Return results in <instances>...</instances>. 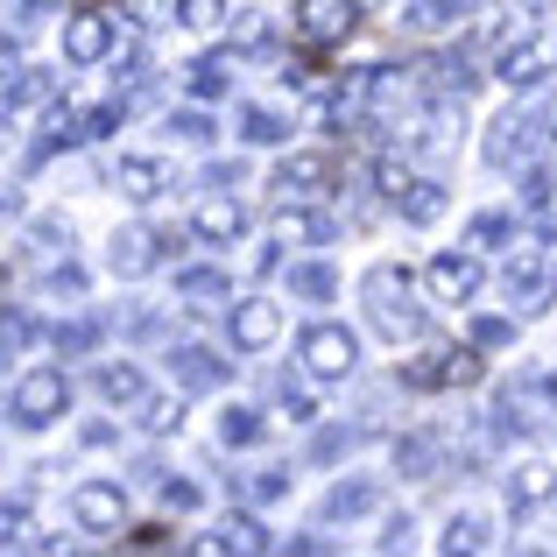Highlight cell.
Instances as JSON below:
<instances>
[{"mask_svg":"<svg viewBox=\"0 0 557 557\" xmlns=\"http://www.w3.org/2000/svg\"><path fill=\"white\" fill-rule=\"evenodd\" d=\"M502 78H508V85H544V78H550V50H536V42L508 50V57H502Z\"/></svg>","mask_w":557,"mask_h":557,"instance_id":"cell-20","label":"cell"},{"mask_svg":"<svg viewBox=\"0 0 557 557\" xmlns=\"http://www.w3.org/2000/svg\"><path fill=\"white\" fill-rule=\"evenodd\" d=\"M113 184H121V198H156V190L177 184V170H170L163 156H127V163L113 170Z\"/></svg>","mask_w":557,"mask_h":557,"instance_id":"cell-12","label":"cell"},{"mask_svg":"<svg viewBox=\"0 0 557 557\" xmlns=\"http://www.w3.org/2000/svg\"><path fill=\"white\" fill-rule=\"evenodd\" d=\"M395 466H403V473H431V466H437V451L423 445V437H409V445H395Z\"/></svg>","mask_w":557,"mask_h":557,"instance_id":"cell-35","label":"cell"},{"mask_svg":"<svg viewBox=\"0 0 557 557\" xmlns=\"http://www.w3.org/2000/svg\"><path fill=\"white\" fill-rule=\"evenodd\" d=\"M0 99H8V107H42V99H50V71H22L14 85H0Z\"/></svg>","mask_w":557,"mask_h":557,"instance_id":"cell-27","label":"cell"},{"mask_svg":"<svg viewBox=\"0 0 557 557\" xmlns=\"http://www.w3.org/2000/svg\"><path fill=\"white\" fill-rule=\"evenodd\" d=\"M0 544H28V502H0Z\"/></svg>","mask_w":557,"mask_h":557,"instance_id":"cell-33","label":"cell"},{"mask_svg":"<svg viewBox=\"0 0 557 557\" xmlns=\"http://www.w3.org/2000/svg\"><path fill=\"white\" fill-rule=\"evenodd\" d=\"M190 233H198V240H219V247H226V240H240V233H247V212H240L233 198H205L198 212H190Z\"/></svg>","mask_w":557,"mask_h":557,"instance_id":"cell-14","label":"cell"},{"mask_svg":"<svg viewBox=\"0 0 557 557\" xmlns=\"http://www.w3.org/2000/svg\"><path fill=\"white\" fill-rule=\"evenodd\" d=\"M451 14H459V0H417V8L403 14V28H445Z\"/></svg>","mask_w":557,"mask_h":557,"instance_id":"cell-32","label":"cell"},{"mask_svg":"<svg viewBox=\"0 0 557 557\" xmlns=\"http://www.w3.org/2000/svg\"><path fill=\"white\" fill-rule=\"evenodd\" d=\"M354 14H360V0H297V36L339 42V36H354Z\"/></svg>","mask_w":557,"mask_h":557,"instance_id":"cell-9","label":"cell"},{"mask_svg":"<svg viewBox=\"0 0 557 557\" xmlns=\"http://www.w3.org/2000/svg\"><path fill=\"white\" fill-rule=\"evenodd\" d=\"M283 487H289V473H283V466H269V473H255V480H247V494H255V502H275Z\"/></svg>","mask_w":557,"mask_h":557,"instance_id":"cell-39","label":"cell"},{"mask_svg":"<svg viewBox=\"0 0 557 557\" xmlns=\"http://www.w3.org/2000/svg\"><path fill=\"white\" fill-rule=\"evenodd\" d=\"M374 177H381V190H388V198H403V184H409V170H403V163H395V156H388V163H381V170H374Z\"/></svg>","mask_w":557,"mask_h":557,"instance_id":"cell-43","label":"cell"},{"mask_svg":"<svg viewBox=\"0 0 557 557\" xmlns=\"http://www.w3.org/2000/svg\"><path fill=\"white\" fill-rule=\"evenodd\" d=\"M368 508H381V487H374V480H354V487H332L325 516L332 522H354V516H368Z\"/></svg>","mask_w":557,"mask_h":557,"instance_id":"cell-22","label":"cell"},{"mask_svg":"<svg viewBox=\"0 0 557 557\" xmlns=\"http://www.w3.org/2000/svg\"><path fill=\"white\" fill-rule=\"evenodd\" d=\"M473 289H480V261H473V255H437V261H431V297L466 304Z\"/></svg>","mask_w":557,"mask_h":557,"instance_id":"cell-13","label":"cell"},{"mask_svg":"<svg viewBox=\"0 0 557 557\" xmlns=\"http://www.w3.org/2000/svg\"><path fill=\"white\" fill-rule=\"evenodd\" d=\"M177 289H190V297H212V289H226V275L198 261V269H184V275H177Z\"/></svg>","mask_w":557,"mask_h":557,"instance_id":"cell-36","label":"cell"},{"mask_svg":"<svg viewBox=\"0 0 557 557\" xmlns=\"http://www.w3.org/2000/svg\"><path fill=\"white\" fill-rule=\"evenodd\" d=\"M22 8H28V14H36V8H50V0H22Z\"/></svg>","mask_w":557,"mask_h":557,"instance_id":"cell-46","label":"cell"},{"mask_svg":"<svg viewBox=\"0 0 557 557\" xmlns=\"http://www.w3.org/2000/svg\"><path fill=\"white\" fill-rule=\"evenodd\" d=\"M113 127H121V107H92L85 113V135H113Z\"/></svg>","mask_w":557,"mask_h":557,"instance_id":"cell-42","label":"cell"},{"mask_svg":"<svg viewBox=\"0 0 557 557\" xmlns=\"http://www.w3.org/2000/svg\"><path fill=\"white\" fill-rule=\"evenodd\" d=\"M177 28H198V36L226 28V0H177Z\"/></svg>","mask_w":557,"mask_h":557,"instance_id":"cell-24","label":"cell"},{"mask_svg":"<svg viewBox=\"0 0 557 557\" xmlns=\"http://www.w3.org/2000/svg\"><path fill=\"white\" fill-rule=\"evenodd\" d=\"M156 247H184V240H170V233H156V226L113 233V275H149L156 269Z\"/></svg>","mask_w":557,"mask_h":557,"instance_id":"cell-10","label":"cell"},{"mask_svg":"<svg viewBox=\"0 0 557 557\" xmlns=\"http://www.w3.org/2000/svg\"><path fill=\"white\" fill-rule=\"evenodd\" d=\"M530 149H536V121H530V113H508V121H494V135H487V163H494V170L530 163Z\"/></svg>","mask_w":557,"mask_h":557,"instance_id":"cell-11","label":"cell"},{"mask_svg":"<svg viewBox=\"0 0 557 557\" xmlns=\"http://www.w3.org/2000/svg\"><path fill=\"white\" fill-rule=\"evenodd\" d=\"M240 135L247 141H283V121H275V113H261V107H247L240 113Z\"/></svg>","mask_w":557,"mask_h":557,"instance_id":"cell-34","label":"cell"},{"mask_svg":"<svg viewBox=\"0 0 557 557\" xmlns=\"http://www.w3.org/2000/svg\"><path fill=\"white\" fill-rule=\"evenodd\" d=\"M360 297H368V311H374V332H381V339H423V332H431V318L417 311V297H409V275L395 269V261L368 269Z\"/></svg>","mask_w":557,"mask_h":557,"instance_id":"cell-1","label":"cell"},{"mask_svg":"<svg viewBox=\"0 0 557 557\" xmlns=\"http://www.w3.org/2000/svg\"><path fill=\"white\" fill-rule=\"evenodd\" d=\"M502 289H508V304H522V311H544L557 297V269L536 255V247H522V255L502 269Z\"/></svg>","mask_w":557,"mask_h":557,"instance_id":"cell-4","label":"cell"},{"mask_svg":"<svg viewBox=\"0 0 557 557\" xmlns=\"http://www.w3.org/2000/svg\"><path fill=\"white\" fill-rule=\"evenodd\" d=\"M437 381H451V388H473V381H480V360L451 346V354H437Z\"/></svg>","mask_w":557,"mask_h":557,"instance_id":"cell-29","label":"cell"},{"mask_svg":"<svg viewBox=\"0 0 557 557\" xmlns=\"http://www.w3.org/2000/svg\"><path fill=\"white\" fill-rule=\"evenodd\" d=\"M508 339H516L508 318H480V325H473V346H508Z\"/></svg>","mask_w":557,"mask_h":557,"instance_id":"cell-41","label":"cell"},{"mask_svg":"<svg viewBox=\"0 0 557 557\" xmlns=\"http://www.w3.org/2000/svg\"><path fill=\"white\" fill-rule=\"evenodd\" d=\"M480 544H487V522L480 516H451L445 522V550H480Z\"/></svg>","mask_w":557,"mask_h":557,"instance_id":"cell-30","label":"cell"},{"mask_svg":"<svg viewBox=\"0 0 557 557\" xmlns=\"http://www.w3.org/2000/svg\"><path fill=\"white\" fill-rule=\"evenodd\" d=\"M190 92H198V99H219V92H226V71H219V64H198V71H190Z\"/></svg>","mask_w":557,"mask_h":557,"instance_id":"cell-37","label":"cell"},{"mask_svg":"<svg viewBox=\"0 0 557 557\" xmlns=\"http://www.w3.org/2000/svg\"><path fill=\"white\" fill-rule=\"evenodd\" d=\"M170 135H184V141H212V121H205V113H170Z\"/></svg>","mask_w":557,"mask_h":557,"instance_id":"cell-38","label":"cell"},{"mask_svg":"<svg viewBox=\"0 0 557 557\" xmlns=\"http://www.w3.org/2000/svg\"><path fill=\"white\" fill-rule=\"evenodd\" d=\"M92 381H99V395H107L113 409H141V403H149V381H141V368H127V360H121V368H99Z\"/></svg>","mask_w":557,"mask_h":557,"instance_id":"cell-16","label":"cell"},{"mask_svg":"<svg viewBox=\"0 0 557 557\" xmlns=\"http://www.w3.org/2000/svg\"><path fill=\"white\" fill-rule=\"evenodd\" d=\"M198 550H269V530H261L255 516H226V522H219V536H205Z\"/></svg>","mask_w":557,"mask_h":557,"instance_id":"cell-18","label":"cell"},{"mask_svg":"<svg viewBox=\"0 0 557 557\" xmlns=\"http://www.w3.org/2000/svg\"><path fill=\"white\" fill-rule=\"evenodd\" d=\"M42 283H50L57 297H85V269H71V261H64V269H50Z\"/></svg>","mask_w":557,"mask_h":557,"instance_id":"cell-40","label":"cell"},{"mask_svg":"<svg viewBox=\"0 0 557 557\" xmlns=\"http://www.w3.org/2000/svg\"><path fill=\"white\" fill-rule=\"evenodd\" d=\"M261 437H269V423H261L255 409H226V417H219V445L226 451H247V445H261Z\"/></svg>","mask_w":557,"mask_h":557,"instance_id":"cell-23","label":"cell"},{"mask_svg":"<svg viewBox=\"0 0 557 557\" xmlns=\"http://www.w3.org/2000/svg\"><path fill=\"white\" fill-rule=\"evenodd\" d=\"M332 233H339L332 212H283V240L289 247H318V240H332Z\"/></svg>","mask_w":557,"mask_h":557,"instance_id":"cell-21","label":"cell"},{"mask_svg":"<svg viewBox=\"0 0 557 557\" xmlns=\"http://www.w3.org/2000/svg\"><path fill=\"white\" fill-rule=\"evenodd\" d=\"M289 289H297V297H318V304H325L332 289H339V275H332L325 261H304V269H289Z\"/></svg>","mask_w":557,"mask_h":557,"instance_id":"cell-26","label":"cell"},{"mask_svg":"<svg viewBox=\"0 0 557 557\" xmlns=\"http://www.w3.org/2000/svg\"><path fill=\"white\" fill-rule=\"evenodd\" d=\"M64 403H71L64 374H57V368H28L22 381H14V395H8V417L22 423V431H42V423L64 417Z\"/></svg>","mask_w":557,"mask_h":557,"instance_id":"cell-2","label":"cell"},{"mask_svg":"<svg viewBox=\"0 0 557 557\" xmlns=\"http://www.w3.org/2000/svg\"><path fill=\"white\" fill-rule=\"evenodd\" d=\"M304 368L318 381H346L360 368V339L346 325H304Z\"/></svg>","mask_w":557,"mask_h":557,"instance_id":"cell-3","label":"cell"},{"mask_svg":"<svg viewBox=\"0 0 557 557\" xmlns=\"http://www.w3.org/2000/svg\"><path fill=\"white\" fill-rule=\"evenodd\" d=\"M226 332H233L240 354H261V346H275V332H283V311H275L269 297H240L226 311Z\"/></svg>","mask_w":557,"mask_h":557,"instance_id":"cell-6","label":"cell"},{"mask_svg":"<svg viewBox=\"0 0 557 557\" xmlns=\"http://www.w3.org/2000/svg\"><path fill=\"white\" fill-rule=\"evenodd\" d=\"M332 177H339V156L304 149V156H289V163L275 170V190H283V198H325Z\"/></svg>","mask_w":557,"mask_h":557,"instance_id":"cell-5","label":"cell"},{"mask_svg":"<svg viewBox=\"0 0 557 557\" xmlns=\"http://www.w3.org/2000/svg\"><path fill=\"white\" fill-rule=\"evenodd\" d=\"M113 50H121V28H113V14H78V22L64 28V57H71V64H107Z\"/></svg>","mask_w":557,"mask_h":557,"instance_id":"cell-8","label":"cell"},{"mask_svg":"<svg viewBox=\"0 0 557 557\" xmlns=\"http://www.w3.org/2000/svg\"><path fill=\"white\" fill-rule=\"evenodd\" d=\"M71 516H78V530H121L127 487H121V480H85V487L71 494Z\"/></svg>","mask_w":557,"mask_h":557,"instance_id":"cell-7","label":"cell"},{"mask_svg":"<svg viewBox=\"0 0 557 557\" xmlns=\"http://www.w3.org/2000/svg\"><path fill=\"white\" fill-rule=\"evenodd\" d=\"M233 50H247V57H269V50H275V36H269V14H240V22H233Z\"/></svg>","mask_w":557,"mask_h":557,"instance_id":"cell-25","label":"cell"},{"mask_svg":"<svg viewBox=\"0 0 557 557\" xmlns=\"http://www.w3.org/2000/svg\"><path fill=\"white\" fill-rule=\"evenodd\" d=\"M85 346H99V318H71V325H57V354H85Z\"/></svg>","mask_w":557,"mask_h":557,"instance_id":"cell-31","label":"cell"},{"mask_svg":"<svg viewBox=\"0 0 557 557\" xmlns=\"http://www.w3.org/2000/svg\"><path fill=\"white\" fill-rule=\"evenodd\" d=\"M557 494V473L550 466H522L516 480H508V508H516V516H530V508H544Z\"/></svg>","mask_w":557,"mask_h":557,"instance_id":"cell-17","label":"cell"},{"mask_svg":"<svg viewBox=\"0 0 557 557\" xmlns=\"http://www.w3.org/2000/svg\"><path fill=\"white\" fill-rule=\"evenodd\" d=\"M163 502H170V508H198V487H184V480H163Z\"/></svg>","mask_w":557,"mask_h":557,"instance_id":"cell-44","label":"cell"},{"mask_svg":"<svg viewBox=\"0 0 557 557\" xmlns=\"http://www.w3.org/2000/svg\"><path fill=\"white\" fill-rule=\"evenodd\" d=\"M141 431H156V437L184 431V395H177V403H141Z\"/></svg>","mask_w":557,"mask_h":557,"instance_id":"cell-28","label":"cell"},{"mask_svg":"<svg viewBox=\"0 0 557 557\" xmlns=\"http://www.w3.org/2000/svg\"><path fill=\"white\" fill-rule=\"evenodd\" d=\"M395 205H403V219H409V226H431V219L445 212V184H417V177H409Z\"/></svg>","mask_w":557,"mask_h":557,"instance_id":"cell-19","label":"cell"},{"mask_svg":"<svg viewBox=\"0 0 557 557\" xmlns=\"http://www.w3.org/2000/svg\"><path fill=\"white\" fill-rule=\"evenodd\" d=\"M170 368H177V388H219V381L233 374L212 346H177V354H170Z\"/></svg>","mask_w":557,"mask_h":557,"instance_id":"cell-15","label":"cell"},{"mask_svg":"<svg viewBox=\"0 0 557 557\" xmlns=\"http://www.w3.org/2000/svg\"><path fill=\"white\" fill-rule=\"evenodd\" d=\"M14 212H22V198H14V190H0V226H8Z\"/></svg>","mask_w":557,"mask_h":557,"instance_id":"cell-45","label":"cell"}]
</instances>
